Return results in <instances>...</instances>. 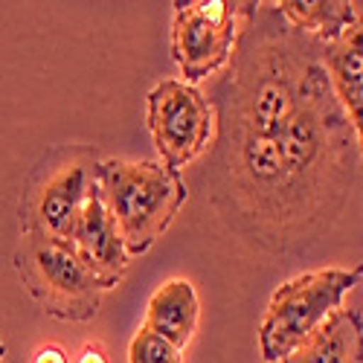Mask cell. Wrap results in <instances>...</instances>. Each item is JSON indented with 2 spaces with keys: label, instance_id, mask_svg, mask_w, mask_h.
<instances>
[{
  "label": "cell",
  "instance_id": "cell-13",
  "mask_svg": "<svg viewBox=\"0 0 363 363\" xmlns=\"http://www.w3.org/2000/svg\"><path fill=\"white\" fill-rule=\"evenodd\" d=\"M33 363H70V360H67V352H65L62 346L47 343V346H41V349L35 352Z\"/></svg>",
  "mask_w": 363,
  "mask_h": 363
},
{
  "label": "cell",
  "instance_id": "cell-5",
  "mask_svg": "<svg viewBox=\"0 0 363 363\" xmlns=\"http://www.w3.org/2000/svg\"><path fill=\"white\" fill-rule=\"evenodd\" d=\"M238 21L227 0H177L172 21V55L184 82H201L230 62Z\"/></svg>",
  "mask_w": 363,
  "mask_h": 363
},
{
  "label": "cell",
  "instance_id": "cell-11",
  "mask_svg": "<svg viewBox=\"0 0 363 363\" xmlns=\"http://www.w3.org/2000/svg\"><path fill=\"white\" fill-rule=\"evenodd\" d=\"M279 15L299 33H308L323 44L340 38L357 21L354 4L349 0H279Z\"/></svg>",
  "mask_w": 363,
  "mask_h": 363
},
{
  "label": "cell",
  "instance_id": "cell-12",
  "mask_svg": "<svg viewBox=\"0 0 363 363\" xmlns=\"http://www.w3.org/2000/svg\"><path fill=\"white\" fill-rule=\"evenodd\" d=\"M128 363H184V352L155 331L140 328L128 346Z\"/></svg>",
  "mask_w": 363,
  "mask_h": 363
},
{
  "label": "cell",
  "instance_id": "cell-4",
  "mask_svg": "<svg viewBox=\"0 0 363 363\" xmlns=\"http://www.w3.org/2000/svg\"><path fill=\"white\" fill-rule=\"evenodd\" d=\"M145 123L163 166L180 172V166L206 151L213 137V108L195 84L163 79L145 99Z\"/></svg>",
  "mask_w": 363,
  "mask_h": 363
},
{
  "label": "cell",
  "instance_id": "cell-9",
  "mask_svg": "<svg viewBox=\"0 0 363 363\" xmlns=\"http://www.w3.org/2000/svg\"><path fill=\"white\" fill-rule=\"evenodd\" d=\"M279 363H363V323L354 308H335Z\"/></svg>",
  "mask_w": 363,
  "mask_h": 363
},
{
  "label": "cell",
  "instance_id": "cell-15",
  "mask_svg": "<svg viewBox=\"0 0 363 363\" xmlns=\"http://www.w3.org/2000/svg\"><path fill=\"white\" fill-rule=\"evenodd\" d=\"M4 352H6V346H4V340H0V360H4Z\"/></svg>",
  "mask_w": 363,
  "mask_h": 363
},
{
  "label": "cell",
  "instance_id": "cell-8",
  "mask_svg": "<svg viewBox=\"0 0 363 363\" xmlns=\"http://www.w3.org/2000/svg\"><path fill=\"white\" fill-rule=\"evenodd\" d=\"M323 65L335 87V96L354 125L363 169V15H357V21L340 38L323 44Z\"/></svg>",
  "mask_w": 363,
  "mask_h": 363
},
{
  "label": "cell",
  "instance_id": "cell-10",
  "mask_svg": "<svg viewBox=\"0 0 363 363\" xmlns=\"http://www.w3.org/2000/svg\"><path fill=\"white\" fill-rule=\"evenodd\" d=\"M198 317H201V302H198L192 282L169 279L163 288L151 294L143 328L155 331V335H160L163 340H169L172 346L184 352L195 337Z\"/></svg>",
  "mask_w": 363,
  "mask_h": 363
},
{
  "label": "cell",
  "instance_id": "cell-14",
  "mask_svg": "<svg viewBox=\"0 0 363 363\" xmlns=\"http://www.w3.org/2000/svg\"><path fill=\"white\" fill-rule=\"evenodd\" d=\"M73 363H108V354H105V349L99 343H87V346L79 349Z\"/></svg>",
  "mask_w": 363,
  "mask_h": 363
},
{
  "label": "cell",
  "instance_id": "cell-6",
  "mask_svg": "<svg viewBox=\"0 0 363 363\" xmlns=\"http://www.w3.org/2000/svg\"><path fill=\"white\" fill-rule=\"evenodd\" d=\"M96 180V163L90 166L84 160H70L47 177L33 192V201L26 206V233H41L58 241H73L76 221L82 216V206L87 192Z\"/></svg>",
  "mask_w": 363,
  "mask_h": 363
},
{
  "label": "cell",
  "instance_id": "cell-3",
  "mask_svg": "<svg viewBox=\"0 0 363 363\" xmlns=\"http://www.w3.org/2000/svg\"><path fill=\"white\" fill-rule=\"evenodd\" d=\"M363 279V267H323L279 285L259 323V352L267 363H279L311 331L340 308L343 296Z\"/></svg>",
  "mask_w": 363,
  "mask_h": 363
},
{
  "label": "cell",
  "instance_id": "cell-2",
  "mask_svg": "<svg viewBox=\"0 0 363 363\" xmlns=\"http://www.w3.org/2000/svg\"><path fill=\"white\" fill-rule=\"evenodd\" d=\"M15 264L33 299L58 320H94L102 296L119 285L90 267L73 247V241H58L41 233L23 230Z\"/></svg>",
  "mask_w": 363,
  "mask_h": 363
},
{
  "label": "cell",
  "instance_id": "cell-1",
  "mask_svg": "<svg viewBox=\"0 0 363 363\" xmlns=\"http://www.w3.org/2000/svg\"><path fill=\"white\" fill-rule=\"evenodd\" d=\"M96 186L119 227L128 256H143L186 203V184L180 172L148 160L96 163Z\"/></svg>",
  "mask_w": 363,
  "mask_h": 363
},
{
  "label": "cell",
  "instance_id": "cell-7",
  "mask_svg": "<svg viewBox=\"0 0 363 363\" xmlns=\"http://www.w3.org/2000/svg\"><path fill=\"white\" fill-rule=\"evenodd\" d=\"M73 247L90 267L99 270L102 277L116 279V282L123 279L125 267H128V250H125V241L119 235V227L111 216V209L102 201L96 180H94V186H90L87 201L82 206V216L76 221Z\"/></svg>",
  "mask_w": 363,
  "mask_h": 363
}]
</instances>
